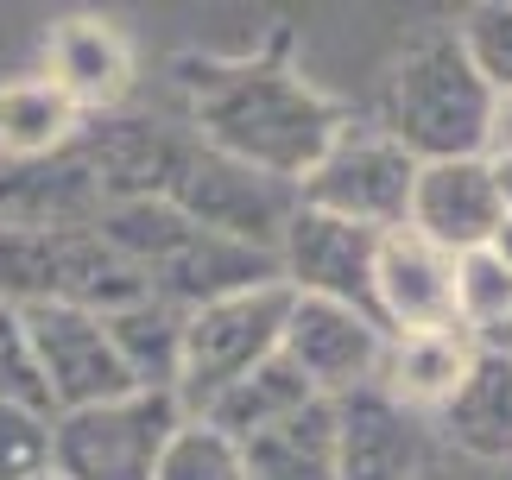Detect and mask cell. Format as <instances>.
<instances>
[{
	"label": "cell",
	"mask_w": 512,
	"mask_h": 480,
	"mask_svg": "<svg viewBox=\"0 0 512 480\" xmlns=\"http://www.w3.org/2000/svg\"><path fill=\"white\" fill-rule=\"evenodd\" d=\"M487 114H494V89L475 76L462 38L424 32L386 70L373 127L418 165H443V158H487Z\"/></svg>",
	"instance_id": "obj_2"
},
{
	"label": "cell",
	"mask_w": 512,
	"mask_h": 480,
	"mask_svg": "<svg viewBox=\"0 0 512 480\" xmlns=\"http://www.w3.org/2000/svg\"><path fill=\"white\" fill-rule=\"evenodd\" d=\"M152 480H247V462H241V443H228L203 417H184V430L171 436Z\"/></svg>",
	"instance_id": "obj_25"
},
{
	"label": "cell",
	"mask_w": 512,
	"mask_h": 480,
	"mask_svg": "<svg viewBox=\"0 0 512 480\" xmlns=\"http://www.w3.org/2000/svg\"><path fill=\"white\" fill-rule=\"evenodd\" d=\"M481 348H494V354H506V360H512V316H506V323H500L494 335H487V342H481Z\"/></svg>",
	"instance_id": "obj_32"
},
{
	"label": "cell",
	"mask_w": 512,
	"mask_h": 480,
	"mask_svg": "<svg viewBox=\"0 0 512 480\" xmlns=\"http://www.w3.org/2000/svg\"><path fill=\"white\" fill-rule=\"evenodd\" d=\"M108 342L121 354V367L133 373L140 392H177L184 379V310L165 304V297H133V304L108 310Z\"/></svg>",
	"instance_id": "obj_19"
},
{
	"label": "cell",
	"mask_w": 512,
	"mask_h": 480,
	"mask_svg": "<svg viewBox=\"0 0 512 480\" xmlns=\"http://www.w3.org/2000/svg\"><path fill=\"white\" fill-rule=\"evenodd\" d=\"M171 203L184 209L190 228L241 240V247H260V253H279L291 215L304 209V190L285 184V177L234 165V158L209 152V146H196L184 177H177V190H171Z\"/></svg>",
	"instance_id": "obj_5"
},
{
	"label": "cell",
	"mask_w": 512,
	"mask_h": 480,
	"mask_svg": "<svg viewBox=\"0 0 512 480\" xmlns=\"http://www.w3.org/2000/svg\"><path fill=\"white\" fill-rule=\"evenodd\" d=\"M487 165H494V190H500V203L512 215V158H487Z\"/></svg>",
	"instance_id": "obj_30"
},
{
	"label": "cell",
	"mask_w": 512,
	"mask_h": 480,
	"mask_svg": "<svg viewBox=\"0 0 512 480\" xmlns=\"http://www.w3.org/2000/svg\"><path fill=\"white\" fill-rule=\"evenodd\" d=\"M285 316H291L285 285H260V291L222 297V304H209V310H190L184 316V379H177V405L196 417L209 398H222L234 379L266 367L285 342Z\"/></svg>",
	"instance_id": "obj_4"
},
{
	"label": "cell",
	"mask_w": 512,
	"mask_h": 480,
	"mask_svg": "<svg viewBox=\"0 0 512 480\" xmlns=\"http://www.w3.org/2000/svg\"><path fill=\"white\" fill-rule=\"evenodd\" d=\"M95 234H102L133 272H152V266H165V259L190 240V222H184L177 203L152 196V203H108L102 215H95Z\"/></svg>",
	"instance_id": "obj_23"
},
{
	"label": "cell",
	"mask_w": 512,
	"mask_h": 480,
	"mask_svg": "<svg viewBox=\"0 0 512 480\" xmlns=\"http://www.w3.org/2000/svg\"><path fill=\"white\" fill-rule=\"evenodd\" d=\"M487 253H494L500 266H512V215H506V222L494 228V240H487Z\"/></svg>",
	"instance_id": "obj_31"
},
{
	"label": "cell",
	"mask_w": 512,
	"mask_h": 480,
	"mask_svg": "<svg viewBox=\"0 0 512 480\" xmlns=\"http://www.w3.org/2000/svg\"><path fill=\"white\" fill-rule=\"evenodd\" d=\"M0 405H26V411H38V417H57L45 379H38L26 323H19V310H7V304H0Z\"/></svg>",
	"instance_id": "obj_27"
},
{
	"label": "cell",
	"mask_w": 512,
	"mask_h": 480,
	"mask_svg": "<svg viewBox=\"0 0 512 480\" xmlns=\"http://www.w3.org/2000/svg\"><path fill=\"white\" fill-rule=\"evenodd\" d=\"M76 152H83V165L102 184V203H152V196L171 203V190H177V177H184L196 146L152 114L108 108V114H83Z\"/></svg>",
	"instance_id": "obj_9"
},
{
	"label": "cell",
	"mask_w": 512,
	"mask_h": 480,
	"mask_svg": "<svg viewBox=\"0 0 512 480\" xmlns=\"http://www.w3.org/2000/svg\"><path fill=\"white\" fill-rule=\"evenodd\" d=\"M304 405H317V392L304 386V373L291 367L285 354H272L266 367H253L247 379H234L222 398H209L196 417H203L209 430H222L228 443H253V436H266L272 424L298 417Z\"/></svg>",
	"instance_id": "obj_20"
},
{
	"label": "cell",
	"mask_w": 512,
	"mask_h": 480,
	"mask_svg": "<svg viewBox=\"0 0 512 480\" xmlns=\"http://www.w3.org/2000/svg\"><path fill=\"white\" fill-rule=\"evenodd\" d=\"M102 184L83 165V152L64 146L51 158L0 171V228H32V234H64V228H95L102 215Z\"/></svg>",
	"instance_id": "obj_13"
},
{
	"label": "cell",
	"mask_w": 512,
	"mask_h": 480,
	"mask_svg": "<svg viewBox=\"0 0 512 480\" xmlns=\"http://www.w3.org/2000/svg\"><path fill=\"white\" fill-rule=\"evenodd\" d=\"M487 158H512V95H494V114H487Z\"/></svg>",
	"instance_id": "obj_29"
},
{
	"label": "cell",
	"mask_w": 512,
	"mask_h": 480,
	"mask_svg": "<svg viewBox=\"0 0 512 480\" xmlns=\"http://www.w3.org/2000/svg\"><path fill=\"white\" fill-rule=\"evenodd\" d=\"M51 468V417L0 405V480H38Z\"/></svg>",
	"instance_id": "obj_28"
},
{
	"label": "cell",
	"mask_w": 512,
	"mask_h": 480,
	"mask_svg": "<svg viewBox=\"0 0 512 480\" xmlns=\"http://www.w3.org/2000/svg\"><path fill=\"white\" fill-rule=\"evenodd\" d=\"M26 342L38 360V379L51 392V411H83V405H108V398L140 392L133 373L121 367V354L108 342V323L83 304H26L19 310Z\"/></svg>",
	"instance_id": "obj_7"
},
{
	"label": "cell",
	"mask_w": 512,
	"mask_h": 480,
	"mask_svg": "<svg viewBox=\"0 0 512 480\" xmlns=\"http://www.w3.org/2000/svg\"><path fill=\"white\" fill-rule=\"evenodd\" d=\"M373 316L386 335H443L456 329V259L424 234L392 228L373 259Z\"/></svg>",
	"instance_id": "obj_11"
},
{
	"label": "cell",
	"mask_w": 512,
	"mask_h": 480,
	"mask_svg": "<svg viewBox=\"0 0 512 480\" xmlns=\"http://www.w3.org/2000/svg\"><path fill=\"white\" fill-rule=\"evenodd\" d=\"M38 480H64V474H57V468H45V474H38Z\"/></svg>",
	"instance_id": "obj_33"
},
{
	"label": "cell",
	"mask_w": 512,
	"mask_h": 480,
	"mask_svg": "<svg viewBox=\"0 0 512 480\" xmlns=\"http://www.w3.org/2000/svg\"><path fill=\"white\" fill-rule=\"evenodd\" d=\"M506 222V203L494 190V165L487 158H443V165H418L411 184V209L405 228L424 234L430 247H443L449 259L475 253L494 240V228Z\"/></svg>",
	"instance_id": "obj_12"
},
{
	"label": "cell",
	"mask_w": 512,
	"mask_h": 480,
	"mask_svg": "<svg viewBox=\"0 0 512 480\" xmlns=\"http://www.w3.org/2000/svg\"><path fill=\"white\" fill-rule=\"evenodd\" d=\"M373 259H380V234L323 209H298L279 240V278L291 297H329L361 316H373Z\"/></svg>",
	"instance_id": "obj_10"
},
{
	"label": "cell",
	"mask_w": 512,
	"mask_h": 480,
	"mask_svg": "<svg viewBox=\"0 0 512 480\" xmlns=\"http://www.w3.org/2000/svg\"><path fill=\"white\" fill-rule=\"evenodd\" d=\"M475 367V342L462 329H443V335H392L386 348V367H380V392L405 411H443L456 386Z\"/></svg>",
	"instance_id": "obj_16"
},
{
	"label": "cell",
	"mask_w": 512,
	"mask_h": 480,
	"mask_svg": "<svg viewBox=\"0 0 512 480\" xmlns=\"http://www.w3.org/2000/svg\"><path fill=\"white\" fill-rule=\"evenodd\" d=\"M51 83L64 89L83 114L89 108L108 114L127 95V83H133L127 45L102 26V19H64V26L51 32Z\"/></svg>",
	"instance_id": "obj_18"
},
{
	"label": "cell",
	"mask_w": 512,
	"mask_h": 480,
	"mask_svg": "<svg viewBox=\"0 0 512 480\" xmlns=\"http://www.w3.org/2000/svg\"><path fill=\"white\" fill-rule=\"evenodd\" d=\"M190 114L209 152L298 190L348 127L329 95L279 64H203L190 76Z\"/></svg>",
	"instance_id": "obj_1"
},
{
	"label": "cell",
	"mask_w": 512,
	"mask_h": 480,
	"mask_svg": "<svg viewBox=\"0 0 512 480\" xmlns=\"http://www.w3.org/2000/svg\"><path fill=\"white\" fill-rule=\"evenodd\" d=\"M329 405H336V480H418L424 436L405 405H392L380 386Z\"/></svg>",
	"instance_id": "obj_15"
},
{
	"label": "cell",
	"mask_w": 512,
	"mask_h": 480,
	"mask_svg": "<svg viewBox=\"0 0 512 480\" xmlns=\"http://www.w3.org/2000/svg\"><path fill=\"white\" fill-rule=\"evenodd\" d=\"M152 297H165L177 310H209L222 297H241V291H260V285H285L279 278V253H260V247H241V240H222V234H203L190 228V240L177 247L165 266L146 272Z\"/></svg>",
	"instance_id": "obj_14"
},
{
	"label": "cell",
	"mask_w": 512,
	"mask_h": 480,
	"mask_svg": "<svg viewBox=\"0 0 512 480\" xmlns=\"http://www.w3.org/2000/svg\"><path fill=\"white\" fill-rule=\"evenodd\" d=\"M437 417L456 449L481 455V462H512V360L475 348V367Z\"/></svg>",
	"instance_id": "obj_17"
},
{
	"label": "cell",
	"mask_w": 512,
	"mask_h": 480,
	"mask_svg": "<svg viewBox=\"0 0 512 480\" xmlns=\"http://www.w3.org/2000/svg\"><path fill=\"white\" fill-rule=\"evenodd\" d=\"M76 133H83V108H76L51 76L45 83H7L0 89V152H7L13 165L76 146Z\"/></svg>",
	"instance_id": "obj_22"
},
{
	"label": "cell",
	"mask_w": 512,
	"mask_h": 480,
	"mask_svg": "<svg viewBox=\"0 0 512 480\" xmlns=\"http://www.w3.org/2000/svg\"><path fill=\"white\" fill-rule=\"evenodd\" d=\"M506 316H512V266H500L487 247L456 253V329L487 342Z\"/></svg>",
	"instance_id": "obj_24"
},
{
	"label": "cell",
	"mask_w": 512,
	"mask_h": 480,
	"mask_svg": "<svg viewBox=\"0 0 512 480\" xmlns=\"http://www.w3.org/2000/svg\"><path fill=\"white\" fill-rule=\"evenodd\" d=\"M177 392H127L108 405L57 411L51 417V468L64 480H152L184 430Z\"/></svg>",
	"instance_id": "obj_3"
},
{
	"label": "cell",
	"mask_w": 512,
	"mask_h": 480,
	"mask_svg": "<svg viewBox=\"0 0 512 480\" xmlns=\"http://www.w3.org/2000/svg\"><path fill=\"white\" fill-rule=\"evenodd\" d=\"M386 348H392V335L373 316L329 304V297H291L279 354L304 373V386L317 398H348L361 386H380Z\"/></svg>",
	"instance_id": "obj_8"
},
{
	"label": "cell",
	"mask_w": 512,
	"mask_h": 480,
	"mask_svg": "<svg viewBox=\"0 0 512 480\" xmlns=\"http://www.w3.org/2000/svg\"><path fill=\"white\" fill-rule=\"evenodd\" d=\"M411 184H418V158L405 146H392L380 127H342L336 146L323 152V165L304 177V209L392 234L405 228Z\"/></svg>",
	"instance_id": "obj_6"
},
{
	"label": "cell",
	"mask_w": 512,
	"mask_h": 480,
	"mask_svg": "<svg viewBox=\"0 0 512 480\" xmlns=\"http://www.w3.org/2000/svg\"><path fill=\"white\" fill-rule=\"evenodd\" d=\"M468 64H475V76L494 95H512V0H487V7H475L456 26Z\"/></svg>",
	"instance_id": "obj_26"
},
{
	"label": "cell",
	"mask_w": 512,
	"mask_h": 480,
	"mask_svg": "<svg viewBox=\"0 0 512 480\" xmlns=\"http://www.w3.org/2000/svg\"><path fill=\"white\" fill-rule=\"evenodd\" d=\"M247 480H336V405L317 398L298 417L241 443Z\"/></svg>",
	"instance_id": "obj_21"
}]
</instances>
